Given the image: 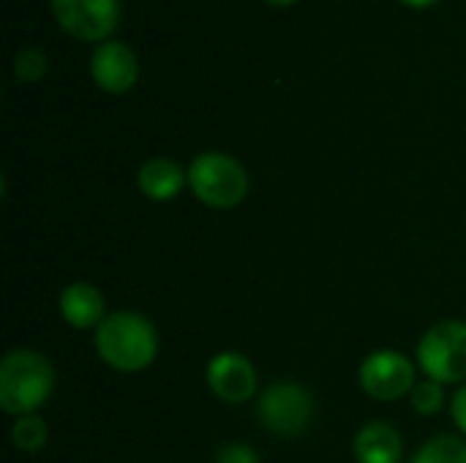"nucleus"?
Wrapping results in <instances>:
<instances>
[{
  "instance_id": "nucleus-4",
  "label": "nucleus",
  "mask_w": 466,
  "mask_h": 463,
  "mask_svg": "<svg viewBox=\"0 0 466 463\" xmlns=\"http://www.w3.org/2000/svg\"><path fill=\"white\" fill-rule=\"evenodd\" d=\"M418 363L440 385L466 382V322L448 319L426 330L418 344Z\"/></svg>"
},
{
  "instance_id": "nucleus-17",
  "label": "nucleus",
  "mask_w": 466,
  "mask_h": 463,
  "mask_svg": "<svg viewBox=\"0 0 466 463\" xmlns=\"http://www.w3.org/2000/svg\"><path fill=\"white\" fill-rule=\"evenodd\" d=\"M213 463H259V458H257V453L248 445L229 442V445H224V448L216 450Z\"/></svg>"
},
{
  "instance_id": "nucleus-14",
  "label": "nucleus",
  "mask_w": 466,
  "mask_h": 463,
  "mask_svg": "<svg viewBox=\"0 0 466 463\" xmlns=\"http://www.w3.org/2000/svg\"><path fill=\"white\" fill-rule=\"evenodd\" d=\"M46 437H49V428L38 415H22V418H16V423L11 428L14 448L22 453H38L46 445Z\"/></svg>"
},
{
  "instance_id": "nucleus-12",
  "label": "nucleus",
  "mask_w": 466,
  "mask_h": 463,
  "mask_svg": "<svg viewBox=\"0 0 466 463\" xmlns=\"http://www.w3.org/2000/svg\"><path fill=\"white\" fill-rule=\"evenodd\" d=\"M137 183H139V191L147 199H153V202H169L188 183V172H183L169 158H150V161L142 164V169L137 175Z\"/></svg>"
},
{
  "instance_id": "nucleus-8",
  "label": "nucleus",
  "mask_w": 466,
  "mask_h": 463,
  "mask_svg": "<svg viewBox=\"0 0 466 463\" xmlns=\"http://www.w3.org/2000/svg\"><path fill=\"white\" fill-rule=\"evenodd\" d=\"M208 385L227 404H246L257 396V371L240 352H221L208 363Z\"/></svg>"
},
{
  "instance_id": "nucleus-1",
  "label": "nucleus",
  "mask_w": 466,
  "mask_h": 463,
  "mask_svg": "<svg viewBox=\"0 0 466 463\" xmlns=\"http://www.w3.org/2000/svg\"><path fill=\"white\" fill-rule=\"evenodd\" d=\"M98 357L123 374L145 371L158 355V336L147 317L137 311H112L96 327Z\"/></svg>"
},
{
  "instance_id": "nucleus-19",
  "label": "nucleus",
  "mask_w": 466,
  "mask_h": 463,
  "mask_svg": "<svg viewBox=\"0 0 466 463\" xmlns=\"http://www.w3.org/2000/svg\"><path fill=\"white\" fill-rule=\"evenodd\" d=\"M401 3L415 5V8H423V5H431V3H437V0H401Z\"/></svg>"
},
{
  "instance_id": "nucleus-18",
  "label": "nucleus",
  "mask_w": 466,
  "mask_h": 463,
  "mask_svg": "<svg viewBox=\"0 0 466 463\" xmlns=\"http://www.w3.org/2000/svg\"><path fill=\"white\" fill-rule=\"evenodd\" d=\"M451 415H453V423L459 426V431L466 434V385L453 396V401H451Z\"/></svg>"
},
{
  "instance_id": "nucleus-7",
  "label": "nucleus",
  "mask_w": 466,
  "mask_h": 463,
  "mask_svg": "<svg viewBox=\"0 0 466 463\" xmlns=\"http://www.w3.org/2000/svg\"><path fill=\"white\" fill-rule=\"evenodd\" d=\"M57 25L79 41H101L120 22V0H52Z\"/></svg>"
},
{
  "instance_id": "nucleus-16",
  "label": "nucleus",
  "mask_w": 466,
  "mask_h": 463,
  "mask_svg": "<svg viewBox=\"0 0 466 463\" xmlns=\"http://www.w3.org/2000/svg\"><path fill=\"white\" fill-rule=\"evenodd\" d=\"M46 71V55L41 49H19L14 57V74L19 82H38Z\"/></svg>"
},
{
  "instance_id": "nucleus-3",
  "label": "nucleus",
  "mask_w": 466,
  "mask_h": 463,
  "mask_svg": "<svg viewBox=\"0 0 466 463\" xmlns=\"http://www.w3.org/2000/svg\"><path fill=\"white\" fill-rule=\"evenodd\" d=\"M188 186L202 205L229 210L246 199L248 175L243 164L227 153H202L188 166Z\"/></svg>"
},
{
  "instance_id": "nucleus-20",
  "label": "nucleus",
  "mask_w": 466,
  "mask_h": 463,
  "mask_svg": "<svg viewBox=\"0 0 466 463\" xmlns=\"http://www.w3.org/2000/svg\"><path fill=\"white\" fill-rule=\"evenodd\" d=\"M270 5H292L295 0H268Z\"/></svg>"
},
{
  "instance_id": "nucleus-2",
  "label": "nucleus",
  "mask_w": 466,
  "mask_h": 463,
  "mask_svg": "<svg viewBox=\"0 0 466 463\" xmlns=\"http://www.w3.org/2000/svg\"><path fill=\"white\" fill-rule=\"evenodd\" d=\"M55 390V368L35 349H14L0 363V407L8 415H33Z\"/></svg>"
},
{
  "instance_id": "nucleus-6",
  "label": "nucleus",
  "mask_w": 466,
  "mask_h": 463,
  "mask_svg": "<svg viewBox=\"0 0 466 463\" xmlns=\"http://www.w3.org/2000/svg\"><path fill=\"white\" fill-rule=\"evenodd\" d=\"M415 363L393 349L369 355L360 366V388L377 401H399L415 390Z\"/></svg>"
},
{
  "instance_id": "nucleus-11",
  "label": "nucleus",
  "mask_w": 466,
  "mask_h": 463,
  "mask_svg": "<svg viewBox=\"0 0 466 463\" xmlns=\"http://www.w3.org/2000/svg\"><path fill=\"white\" fill-rule=\"evenodd\" d=\"M404 445L393 426L369 423L355 437V458L358 463H401Z\"/></svg>"
},
{
  "instance_id": "nucleus-5",
  "label": "nucleus",
  "mask_w": 466,
  "mask_h": 463,
  "mask_svg": "<svg viewBox=\"0 0 466 463\" xmlns=\"http://www.w3.org/2000/svg\"><path fill=\"white\" fill-rule=\"evenodd\" d=\"M257 415H259V423L270 434L295 439L311 428L317 407H314L311 393L303 385L276 382V385L262 390L259 404H257Z\"/></svg>"
},
{
  "instance_id": "nucleus-10",
  "label": "nucleus",
  "mask_w": 466,
  "mask_h": 463,
  "mask_svg": "<svg viewBox=\"0 0 466 463\" xmlns=\"http://www.w3.org/2000/svg\"><path fill=\"white\" fill-rule=\"evenodd\" d=\"M60 314L71 327L90 330L106 319V303H104V295L93 284L74 281L60 292Z\"/></svg>"
},
{
  "instance_id": "nucleus-13",
  "label": "nucleus",
  "mask_w": 466,
  "mask_h": 463,
  "mask_svg": "<svg viewBox=\"0 0 466 463\" xmlns=\"http://www.w3.org/2000/svg\"><path fill=\"white\" fill-rule=\"evenodd\" d=\"M410 463H466V442L459 437H434L429 439Z\"/></svg>"
},
{
  "instance_id": "nucleus-15",
  "label": "nucleus",
  "mask_w": 466,
  "mask_h": 463,
  "mask_svg": "<svg viewBox=\"0 0 466 463\" xmlns=\"http://www.w3.org/2000/svg\"><path fill=\"white\" fill-rule=\"evenodd\" d=\"M410 401H412V409L423 418H431L437 415L442 407H445V393L440 388V382L429 379V382H418L415 390L410 393Z\"/></svg>"
},
{
  "instance_id": "nucleus-9",
  "label": "nucleus",
  "mask_w": 466,
  "mask_h": 463,
  "mask_svg": "<svg viewBox=\"0 0 466 463\" xmlns=\"http://www.w3.org/2000/svg\"><path fill=\"white\" fill-rule=\"evenodd\" d=\"M90 74L106 93H126L139 76V63L131 46L123 41H104L90 57Z\"/></svg>"
}]
</instances>
